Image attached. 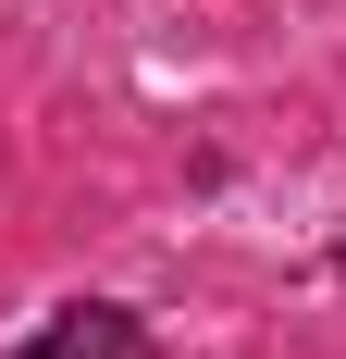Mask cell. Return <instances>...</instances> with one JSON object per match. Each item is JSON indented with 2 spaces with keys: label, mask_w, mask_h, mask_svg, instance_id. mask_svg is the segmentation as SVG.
I'll return each mask as SVG.
<instances>
[{
  "label": "cell",
  "mask_w": 346,
  "mask_h": 359,
  "mask_svg": "<svg viewBox=\"0 0 346 359\" xmlns=\"http://www.w3.org/2000/svg\"><path fill=\"white\" fill-rule=\"evenodd\" d=\"M0 359H148V334L124 323V310H99V297H87V310H50L25 347H0Z\"/></svg>",
  "instance_id": "6da1fadb"
}]
</instances>
